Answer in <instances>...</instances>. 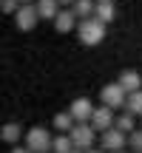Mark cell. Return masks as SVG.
<instances>
[{"label":"cell","instance_id":"d6986e66","mask_svg":"<svg viewBox=\"0 0 142 153\" xmlns=\"http://www.w3.org/2000/svg\"><path fill=\"white\" fill-rule=\"evenodd\" d=\"M128 150L131 153H142V128H137L134 133H128Z\"/></svg>","mask_w":142,"mask_h":153},{"label":"cell","instance_id":"277c9868","mask_svg":"<svg viewBox=\"0 0 142 153\" xmlns=\"http://www.w3.org/2000/svg\"><path fill=\"white\" fill-rule=\"evenodd\" d=\"M71 145H74V150H91V148H97V136L99 133L94 131L91 125H88V122H80V125H74L71 128Z\"/></svg>","mask_w":142,"mask_h":153},{"label":"cell","instance_id":"52a82bcc","mask_svg":"<svg viewBox=\"0 0 142 153\" xmlns=\"http://www.w3.org/2000/svg\"><path fill=\"white\" fill-rule=\"evenodd\" d=\"M114 119H117V114H114L111 108L97 105V108H94V114H91V122H88V125H91L97 133H105L108 128H114Z\"/></svg>","mask_w":142,"mask_h":153},{"label":"cell","instance_id":"8992f818","mask_svg":"<svg viewBox=\"0 0 142 153\" xmlns=\"http://www.w3.org/2000/svg\"><path fill=\"white\" fill-rule=\"evenodd\" d=\"M94 108H97V105H94L88 97H77L74 102L68 105V114H71V119H74L77 125H80V122H91V114H94Z\"/></svg>","mask_w":142,"mask_h":153},{"label":"cell","instance_id":"ba28073f","mask_svg":"<svg viewBox=\"0 0 142 153\" xmlns=\"http://www.w3.org/2000/svg\"><path fill=\"white\" fill-rule=\"evenodd\" d=\"M14 23H17L20 31H34V26L40 23V14H37L34 6H20L17 14H14Z\"/></svg>","mask_w":142,"mask_h":153},{"label":"cell","instance_id":"484cf974","mask_svg":"<svg viewBox=\"0 0 142 153\" xmlns=\"http://www.w3.org/2000/svg\"><path fill=\"white\" fill-rule=\"evenodd\" d=\"M117 153H131V150H117Z\"/></svg>","mask_w":142,"mask_h":153},{"label":"cell","instance_id":"44dd1931","mask_svg":"<svg viewBox=\"0 0 142 153\" xmlns=\"http://www.w3.org/2000/svg\"><path fill=\"white\" fill-rule=\"evenodd\" d=\"M9 153H31V150H28V148H26V145H14V148H11Z\"/></svg>","mask_w":142,"mask_h":153},{"label":"cell","instance_id":"9c48e42d","mask_svg":"<svg viewBox=\"0 0 142 153\" xmlns=\"http://www.w3.org/2000/svg\"><path fill=\"white\" fill-rule=\"evenodd\" d=\"M117 82H120V88L128 94V97H131V94H137V91H142V74L134 71V68L122 71L120 76H117Z\"/></svg>","mask_w":142,"mask_h":153},{"label":"cell","instance_id":"4316f807","mask_svg":"<svg viewBox=\"0 0 142 153\" xmlns=\"http://www.w3.org/2000/svg\"><path fill=\"white\" fill-rule=\"evenodd\" d=\"M71 153H82V150H71Z\"/></svg>","mask_w":142,"mask_h":153},{"label":"cell","instance_id":"603a6c76","mask_svg":"<svg viewBox=\"0 0 142 153\" xmlns=\"http://www.w3.org/2000/svg\"><path fill=\"white\" fill-rule=\"evenodd\" d=\"M85 153H105V150H102V148L97 145V148H91V150H85Z\"/></svg>","mask_w":142,"mask_h":153},{"label":"cell","instance_id":"cb8c5ba5","mask_svg":"<svg viewBox=\"0 0 142 153\" xmlns=\"http://www.w3.org/2000/svg\"><path fill=\"white\" fill-rule=\"evenodd\" d=\"M37 0H20V6H34Z\"/></svg>","mask_w":142,"mask_h":153},{"label":"cell","instance_id":"30bf717a","mask_svg":"<svg viewBox=\"0 0 142 153\" xmlns=\"http://www.w3.org/2000/svg\"><path fill=\"white\" fill-rule=\"evenodd\" d=\"M77 23H80V20H77V14H74L71 9H60V14L54 17V28H57L60 34H71V31H77Z\"/></svg>","mask_w":142,"mask_h":153},{"label":"cell","instance_id":"e0dca14e","mask_svg":"<svg viewBox=\"0 0 142 153\" xmlns=\"http://www.w3.org/2000/svg\"><path fill=\"white\" fill-rule=\"evenodd\" d=\"M74 145H71L68 133H54V142H51V153H71Z\"/></svg>","mask_w":142,"mask_h":153},{"label":"cell","instance_id":"7402d4cb","mask_svg":"<svg viewBox=\"0 0 142 153\" xmlns=\"http://www.w3.org/2000/svg\"><path fill=\"white\" fill-rule=\"evenodd\" d=\"M57 3H60V9H71V6H74L77 0H57Z\"/></svg>","mask_w":142,"mask_h":153},{"label":"cell","instance_id":"5b68a950","mask_svg":"<svg viewBox=\"0 0 142 153\" xmlns=\"http://www.w3.org/2000/svg\"><path fill=\"white\" fill-rule=\"evenodd\" d=\"M99 148L105 153H117V150H128V136L120 133L117 128H108L105 133H99Z\"/></svg>","mask_w":142,"mask_h":153},{"label":"cell","instance_id":"7a4b0ae2","mask_svg":"<svg viewBox=\"0 0 142 153\" xmlns=\"http://www.w3.org/2000/svg\"><path fill=\"white\" fill-rule=\"evenodd\" d=\"M51 142H54V133L49 131V128H28L26 131V148L31 153H51Z\"/></svg>","mask_w":142,"mask_h":153},{"label":"cell","instance_id":"ffe728a7","mask_svg":"<svg viewBox=\"0 0 142 153\" xmlns=\"http://www.w3.org/2000/svg\"><path fill=\"white\" fill-rule=\"evenodd\" d=\"M20 0H0V14H17Z\"/></svg>","mask_w":142,"mask_h":153},{"label":"cell","instance_id":"ac0fdd59","mask_svg":"<svg viewBox=\"0 0 142 153\" xmlns=\"http://www.w3.org/2000/svg\"><path fill=\"white\" fill-rule=\"evenodd\" d=\"M125 111H128L131 116H137V119H142V91H137V94H131V97H128Z\"/></svg>","mask_w":142,"mask_h":153},{"label":"cell","instance_id":"8fae6325","mask_svg":"<svg viewBox=\"0 0 142 153\" xmlns=\"http://www.w3.org/2000/svg\"><path fill=\"white\" fill-rule=\"evenodd\" d=\"M114 128H117L120 133H125V136H128V133H134V131L139 128V122H137V116H131L128 111H120V114H117V119H114Z\"/></svg>","mask_w":142,"mask_h":153},{"label":"cell","instance_id":"83f0119b","mask_svg":"<svg viewBox=\"0 0 142 153\" xmlns=\"http://www.w3.org/2000/svg\"><path fill=\"white\" fill-rule=\"evenodd\" d=\"M139 128H142V119H139Z\"/></svg>","mask_w":142,"mask_h":153},{"label":"cell","instance_id":"d4e9b609","mask_svg":"<svg viewBox=\"0 0 142 153\" xmlns=\"http://www.w3.org/2000/svg\"><path fill=\"white\" fill-rule=\"evenodd\" d=\"M97 3H114V0H97Z\"/></svg>","mask_w":142,"mask_h":153},{"label":"cell","instance_id":"4fadbf2b","mask_svg":"<svg viewBox=\"0 0 142 153\" xmlns=\"http://www.w3.org/2000/svg\"><path fill=\"white\" fill-rule=\"evenodd\" d=\"M94 20H99L102 26L114 23L117 20V3H97V9H94Z\"/></svg>","mask_w":142,"mask_h":153},{"label":"cell","instance_id":"6da1fadb","mask_svg":"<svg viewBox=\"0 0 142 153\" xmlns=\"http://www.w3.org/2000/svg\"><path fill=\"white\" fill-rule=\"evenodd\" d=\"M77 37H80L82 45L94 48V45H99V43L105 40V26H102L99 20H94V17L80 20V23H77Z\"/></svg>","mask_w":142,"mask_h":153},{"label":"cell","instance_id":"9a60e30c","mask_svg":"<svg viewBox=\"0 0 142 153\" xmlns=\"http://www.w3.org/2000/svg\"><path fill=\"white\" fill-rule=\"evenodd\" d=\"M94 9H97V0H77V3L71 6V11L77 14V20H88V17H94Z\"/></svg>","mask_w":142,"mask_h":153},{"label":"cell","instance_id":"2e32d148","mask_svg":"<svg viewBox=\"0 0 142 153\" xmlns=\"http://www.w3.org/2000/svg\"><path fill=\"white\" fill-rule=\"evenodd\" d=\"M51 125L57 128V133H71V128H74L77 122L71 119L68 111H60V114H54V122H51Z\"/></svg>","mask_w":142,"mask_h":153},{"label":"cell","instance_id":"3957f363","mask_svg":"<svg viewBox=\"0 0 142 153\" xmlns=\"http://www.w3.org/2000/svg\"><path fill=\"white\" fill-rule=\"evenodd\" d=\"M125 102H128V94L120 88V82H105L99 88V105L111 108L114 114L117 111H125Z\"/></svg>","mask_w":142,"mask_h":153},{"label":"cell","instance_id":"5bb4252c","mask_svg":"<svg viewBox=\"0 0 142 153\" xmlns=\"http://www.w3.org/2000/svg\"><path fill=\"white\" fill-rule=\"evenodd\" d=\"M20 136H23V128L17 125V122H6V125L0 128V139H3L6 145H11V148L20 142Z\"/></svg>","mask_w":142,"mask_h":153},{"label":"cell","instance_id":"7c38bea8","mask_svg":"<svg viewBox=\"0 0 142 153\" xmlns=\"http://www.w3.org/2000/svg\"><path fill=\"white\" fill-rule=\"evenodd\" d=\"M34 9H37L40 20H51V23H54V17L60 14V3H57V0H37Z\"/></svg>","mask_w":142,"mask_h":153}]
</instances>
